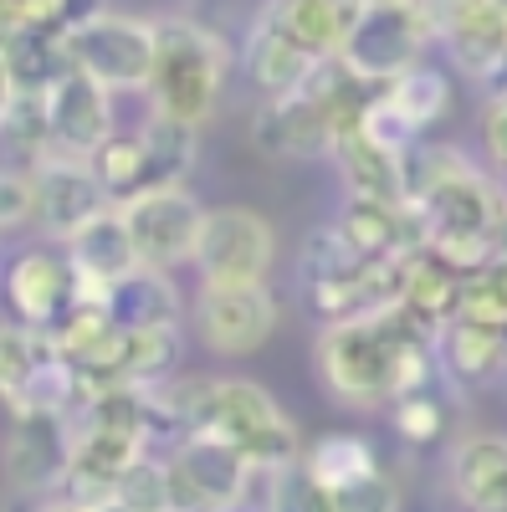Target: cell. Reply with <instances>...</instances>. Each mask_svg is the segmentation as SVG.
<instances>
[{
  "mask_svg": "<svg viewBox=\"0 0 507 512\" xmlns=\"http://www.w3.org/2000/svg\"><path fill=\"white\" fill-rule=\"evenodd\" d=\"M451 492L467 512H507V441L472 436L451 456Z\"/></svg>",
  "mask_w": 507,
  "mask_h": 512,
  "instance_id": "44dd1931",
  "label": "cell"
},
{
  "mask_svg": "<svg viewBox=\"0 0 507 512\" xmlns=\"http://www.w3.org/2000/svg\"><path fill=\"white\" fill-rule=\"evenodd\" d=\"M313 62L318 57H308L303 47H292L282 31H272L257 16V26H251V36H246V72H251V82H257L267 98H282L292 88H303V77H308Z\"/></svg>",
  "mask_w": 507,
  "mask_h": 512,
  "instance_id": "cb8c5ba5",
  "label": "cell"
},
{
  "mask_svg": "<svg viewBox=\"0 0 507 512\" xmlns=\"http://www.w3.org/2000/svg\"><path fill=\"white\" fill-rule=\"evenodd\" d=\"M36 512H82V507H77V502H67V497H57V502H41Z\"/></svg>",
  "mask_w": 507,
  "mask_h": 512,
  "instance_id": "ab89813d",
  "label": "cell"
},
{
  "mask_svg": "<svg viewBox=\"0 0 507 512\" xmlns=\"http://www.w3.org/2000/svg\"><path fill=\"white\" fill-rule=\"evenodd\" d=\"M251 472L241 446L216 431H190L164 461V512H216L246 497Z\"/></svg>",
  "mask_w": 507,
  "mask_h": 512,
  "instance_id": "8992f818",
  "label": "cell"
},
{
  "mask_svg": "<svg viewBox=\"0 0 507 512\" xmlns=\"http://www.w3.org/2000/svg\"><path fill=\"white\" fill-rule=\"evenodd\" d=\"M113 134V93L98 77L62 67L47 82V144L62 154L88 159Z\"/></svg>",
  "mask_w": 507,
  "mask_h": 512,
  "instance_id": "7c38bea8",
  "label": "cell"
},
{
  "mask_svg": "<svg viewBox=\"0 0 507 512\" xmlns=\"http://www.w3.org/2000/svg\"><path fill=\"white\" fill-rule=\"evenodd\" d=\"M180 359V333L175 328H123V359H118V384H159L169 379Z\"/></svg>",
  "mask_w": 507,
  "mask_h": 512,
  "instance_id": "83f0119b",
  "label": "cell"
},
{
  "mask_svg": "<svg viewBox=\"0 0 507 512\" xmlns=\"http://www.w3.org/2000/svg\"><path fill=\"white\" fill-rule=\"evenodd\" d=\"M364 6H374V0H364Z\"/></svg>",
  "mask_w": 507,
  "mask_h": 512,
  "instance_id": "7bdbcfd3",
  "label": "cell"
},
{
  "mask_svg": "<svg viewBox=\"0 0 507 512\" xmlns=\"http://www.w3.org/2000/svg\"><path fill=\"white\" fill-rule=\"evenodd\" d=\"M195 323L216 354H257L277 328V297L267 292V282H200Z\"/></svg>",
  "mask_w": 507,
  "mask_h": 512,
  "instance_id": "9c48e42d",
  "label": "cell"
},
{
  "mask_svg": "<svg viewBox=\"0 0 507 512\" xmlns=\"http://www.w3.org/2000/svg\"><path fill=\"white\" fill-rule=\"evenodd\" d=\"M441 41L467 77L492 82L507 52L502 0H441Z\"/></svg>",
  "mask_w": 507,
  "mask_h": 512,
  "instance_id": "5bb4252c",
  "label": "cell"
},
{
  "mask_svg": "<svg viewBox=\"0 0 507 512\" xmlns=\"http://www.w3.org/2000/svg\"><path fill=\"white\" fill-rule=\"evenodd\" d=\"M333 164L344 175L349 195L364 200H385V205H405V180H400V154L395 149H379L364 128H338L333 134Z\"/></svg>",
  "mask_w": 507,
  "mask_h": 512,
  "instance_id": "ac0fdd59",
  "label": "cell"
},
{
  "mask_svg": "<svg viewBox=\"0 0 507 512\" xmlns=\"http://www.w3.org/2000/svg\"><path fill=\"white\" fill-rule=\"evenodd\" d=\"M190 262L200 267V282H267L277 262V231L246 205L205 210Z\"/></svg>",
  "mask_w": 507,
  "mask_h": 512,
  "instance_id": "ba28073f",
  "label": "cell"
},
{
  "mask_svg": "<svg viewBox=\"0 0 507 512\" xmlns=\"http://www.w3.org/2000/svg\"><path fill=\"white\" fill-rule=\"evenodd\" d=\"M415 333H431V328L415 323L400 303L379 308V313H359V318H338L318 338V374H323V384L338 400L385 405L390 400L395 354L410 344Z\"/></svg>",
  "mask_w": 507,
  "mask_h": 512,
  "instance_id": "7a4b0ae2",
  "label": "cell"
},
{
  "mask_svg": "<svg viewBox=\"0 0 507 512\" xmlns=\"http://www.w3.org/2000/svg\"><path fill=\"white\" fill-rule=\"evenodd\" d=\"M216 512H246V507H241V502H231V507H216Z\"/></svg>",
  "mask_w": 507,
  "mask_h": 512,
  "instance_id": "b9f144b4",
  "label": "cell"
},
{
  "mask_svg": "<svg viewBox=\"0 0 507 512\" xmlns=\"http://www.w3.org/2000/svg\"><path fill=\"white\" fill-rule=\"evenodd\" d=\"M487 277H492L497 297H502V303H507V262H487Z\"/></svg>",
  "mask_w": 507,
  "mask_h": 512,
  "instance_id": "f35d334b",
  "label": "cell"
},
{
  "mask_svg": "<svg viewBox=\"0 0 507 512\" xmlns=\"http://www.w3.org/2000/svg\"><path fill=\"white\" fill-rule=\"evenodd\" d=\"M57 354V344L31 323H0V400L16 405L31 374Z\"/></svg>",
  "mask_w": 507,
  "mask_h": 512,
  "instance_id": "d4e9b609",
  "label": "cell"
},
{
  "mask_svg": "<svg viewBox=\"0 0 507 512\" xmlns=\"http://www.w3.org/2000/svg\"><path fill=\"white\" fill-rule=\"evenodd\" d=\"M195 123H180V118H164V113H149V123L139 128V144H144V159H149V180H185V169L195 164Z\"/></svg>",
  "mask_w": 507,
  "mask_h": 512,
  "instance_id": "f546056e",
  "label": "cell"
},
{
  "mask_svg": "<svg viewBox=\"0 0 507 512\" xmlns=\"http://www.w3.org/2000/svg\"><path fill=\"white\" fill-rule=\"evenodd\" d=\"M267 477V512H333V487H323L303 461H287Z\"/></svg>",
  "mask_w": 507,
  "mask_h": 512,
  "instance_id": "4dcf8cb0",
  "label": "cell"
},
{
  "mask_svg": "<svg viewBox=\"0 0 507 512\" xmlns=\"http://www.w3.org/2000/svg\"><path fill=\"white\" fill-rule=\"evenodd\" d=\"M456 292H461V272L446 267L431 246H415V251L400 256V308L415 323H426L431 333L441 323H451L456 318Z\"/></svg>",
  "mask_w": 507,
  "mask_h": 512,
  "instance_id": "ffe728a7",
  "label": "cell"
},
{
  "mask_svg": "<svg viewBox=\"0 0 507 512\" xmlns=\"http://www.w3.org/2000/svg\"><path fill=\"white\" fill-rule=\"evenodd\" d=\"M21 221H31V180L0 169V231H11Z\"/></svg>",
  "mask_w": 507,
  "mask_h": 512,
  "instance_id": "e575fe53",
  "label": "cell"
},
{
  "mask_svg": "<svg viewBox=\"0 0 507 512\" xmlns=\"http://www.w3.org/2000/svg\"><path fill=\"white\" fill-rule=\"evenodd\" d=\"M6 292H11V308L21 313V323H31L41 333H52L82 297H88L77 267L67 262V251H52V246L21 251L11 277H6Z\"/></svg>",
  "mask_w": 507,
  "mask_h": 512,
  "instance_id": "4fadbf2b",
  "label": "cell"
},
{
  "mask_svg": "<svg viewBox=\"0 0 507 512\" xmlns=\"http://www.w3.org/2000/svg\"><path fill=\"white\" fill-rule=\"evenodd\" d=\"M88 169L98 175V185L108 190L113 205L129 200V195L144 190V185H154V180H149V159H144L139 134H108V139L88 154Z\"/></svg>",
  "mask_w": 507,
  "mask_h": 512,
  "instance_id": "f1b7e54d",
  "label": "cell"
},
{
  "mask_svg": "<svg viewBox=\"0 0 507 512\" xmlns=\"http://www.w3.org/2000/svg\"><path fill=\"white\" fill-rule=\"evenodd\" d=\"M379 103H385L410 134H426V128L446 113V103H451V77L446 72H436V67H405L400 77H390V82H379V93H374Z\"/></svg>",
  "mask_w": 507,
  "mask_h": 512,
  "instance_id": "603a6c76",
  "label": "cell"
},
{
  "mask_svg": "<svg viewBox=\"0 0 507 512\" xmlns=\"http://www.w3.org/2000/svg\"><path fill=\"white\" fill-rule=\"evenodd\" d=\"M118 210H123V226H129L144 267L169 272V267H180V262L195 256V241H200V226H205V205L180 180L144 185L129 200H118Z\"/></svg>",
  "mask_w": 507,
  "mask_h": 512,
  "instance_id": "52a82bcc",
  "label": "cell"
},
{
  "mask_svg": "<svg viewBox=\"0 0 507 512\" xmlns=\"http://www.w3.org/2000/svg\"><path fill=\"white\" fill-rule=\"evenodd\" d=\"M395 507H400V492L379 472H369L349 487H333V512H395Z\"/></svg>",
  "mask_w": 507,
  "mask_h": 512,
  "instance_id": "836d02e7",
  "label": "cell"
},
{
  "mask_svg": "<svg viewBox=\"0 0 507 512\" xmlns=\"http://www.w3.org/2000/svg\"><path fill=\"white\" fill-rule=\"evenodd\" d=\"M200 431H216L231 446H241L257 472H277V466L303 456V441H298L292 415L251 379H210V400H205V415H200Z\"/></svg>",
  "mask_w": 507,
  "mask_h": 512,
  "instance_id": "3957f363",
  "label": "cell"
},
{
  "mask_svg": "<svg viewBox=\"0 0 507 512\" xmlns=\"http://www.w3.org/2000/svg\"><path fill=\"white\" fill-rule=\"evenodd\" d=\"M118 502H129L139 512H164V461L139 456L129 472L118 477Z\"/></svg>",
  "mask_w": 507,
  "mask_h": 512,
  "instance_id": "d6a6232c",
  "label": "cell"
},
{
  "mask_svg": "<svg viewBox=\"0 0 507 512\" xmlns=\"http://www.w3.org/2000/svg\"><path fill=\"white\" fill-rule=\"evenodd\" d=\"M21 31V21H16V11H11V0H0V41H11Z\"/></svg>",
  "mask_w": 507,
  "mask_h": 512,
  "instance_id": "74e56055",
  "label": "cell"
},
{
  "mask_svg": "<svg viewBox=\"0 0 507 512\" xmlns=\"http://www.w3.org/2000/svg\"><path fill=\"white\" fill-rule=\"evenodd\" d=\"M226 72H231V47L221 31H210L205 21L190 16L154 21V67L144 82L154 113L200 128L221 103Z\"/></svg>",
  "mask_w": 507,
  "mask_h": 512,
  "instance_id": "6da1fadb",
  "label": "cell"
},
{
  "mask_svg": "<svg viewBox=\"0 0 507 512\" xmlns=\"http://www.w3.org/2000/svg\"><path fill=\"white\" fill-rule=\"evenodd\" d=\"M62 57L67 67L98 77L108 93H139L154 67V21L103 6L62 26Z\"/></svg>",
  "mask_w": 507,
  "mask_h": 512,
  "instance_id": "5b68a950",
  "label": "cell"
},
{
  "mask_svg": "<svg viewBox=\"0 0 507 512\" xmlns=\"http://www.w3.org/2000/svg\"><path fill=\"white\" fill-rule=\"evenodd\" d=\"M482 144H487L492 164L507 175V88L487 103V118H482Z\"/></svg>",
  "mask_w": 507,
  "mask_h": 512,
  "instance_id": "d590c367",
  "label": "cell"
},
{
  "mask_svg": "<svg viewBox=\"0 0 507 512\" xmlns=\"http://www.w3.org/2000/svg\"><path fill=\"white\" fill-rule=\"evenodd\" d=\"M251 144L272 159H323L333 149V123L308 93L267 98V108L251 118Z\"/></svg>",
  "mask_w": 507,
  "mask_h": 512,
  "instance_id": "9a60e30c",
  "label": "cell"
},
{
  "mask_svg": "<svg viewBox=\"0 0 507 512\" xmlns=\"http://www.w3.org/2000/svg\"><path fill=\"white\" fill-rule=\"evenodd\" d=\"M88 512H139V507H129V502H118V497H113V502H103V507H88Z\"/></svg>",
  "mask_w": 507,
  "mask_h": 512,
  "instance_id": "60d3db41",
  "label": "cell"
},
{
  "mask_svg": "<svg viewBox=\"0 0 507 512\" xmlns=\"http://www.w3.org/2000/svg\"><path fill=\"white\" fill-rule=\"evenodd\" d=\"M298 461L308 466V472H313L323 487H349V482H359V477L379 472L374 446H369L364 436H349V431H333V436L313 441Z\"/></svg>",
  "mask_w": 507,
  "mask_h": 512,
  "instance_id": "484cf974",
  "label": "cell"
},
{
  "mask_svg": "<svg viewBox=\"0 0 507 512\" xmlns=\"http://www.w3.org/2000/svg\"><path fill=\"white\" fill-rule=\"evenodd\" d=\"M359 11H364V0H267L262 21L282 31L292 47H303L308 57H338Z\"/></svg>",
  "mask_w": 507,
  "mask_h": 512,
  "instance_id": "e0dca14e",
  "label": "cell"
},
{
  "mask_svg": "<svg viewBox=\"0 0 507 512\" xmlns=\"http://www.w3.org/2000/svg\"><path fill=\"white\" fill-rule=\"evenodd\" d=\"M11 436L0 446L6 477L21 492H62L72 466V420L52 410H11Z\"/></svg>",
  "mask_w": 507,
  "mask_h": 512,
  "instance_id": "8fae6325",
  "label": "cell"
},
{
  "mask_svg": "<svg viewBox=\"0 0 507 512\" xmlns=\"http://www.w3.org/2000/svg\"><path fill=\"white\" fill-rule=\"evenodd\" d=\"M436 344H441V364L456 384L467 390H482V384L497 379V369L507 364V349H502V333L487 328V323H472V318H451L436 328Z\"/></svg>",
  "mask_w": 507,
  "mask_h": 512,
  "instance_id": "7402d4cb",
  "label": "cell"
},
{
  "mask_svg": "<svg viewBox=\"0 0 507 512\" xmlns=\"http://www.w3.org/2000/svg\"><path fill=\"white\" fill-rule=\"evenodd\" d=\"M26 180H31V221H41L52 241H67L82 221H93L103 205H113L88 159L62 149H41Z\"/></svg>",
  "mask_w": 507,
  "mask_h": 512,
  "instance_id": "30bf717a",
  "label": "cell"
},
{
  "mask_svg": "<svg viewBox=\"0 0 507 512\" xmlns=\"http://www.w3.org/2000/svg\"><path fill=\"white\" fill-rule=\"evenodd\" d=\"M436 36H441V0H374V6L359 11L338 57L379 88V82L415 67L426 41H436Z\"/></svg>",
  "mask_w": 507,
  "mask_h": 512,
  "instance_id": "277c9868",
  "label": "cell"
},
{
  "mask_svg": "<svg viewBox=\"0 0 507 512\" xmlns=\"http://www.w3.org/2000/svg\"><path fill=\"white\" fill-rule=\"evenodd\" d=\"M62 251H67V262L77 267L82 292H88V297H98V292H103L108 282H118V277H129L134 267H144L139 251H134L129 226H123V210H118V205H103L93 221H82V226L62 241Z\"/></svg>",
  "mask_w": 507,
  "mask_h": 512,
  "instance_id": "2e32d148",
  "label": "cell"
},
{
  "mask_svg": "<svg viewBox=\"0 0 507 512\" xmlns=\"http://www.w3.org/2000/svg\"><path fill=\"white\" fill-rule=\"evenodd\" d=\"M103 313L118 328H175L180 323V292L159 267H134L129 277H118L98 292Z\"/></svg>",
  "mask_w": 507,
  "mask_h": 512,
  "instance_id": "d6986e66",
  "label": "cell"
},
{
  "mask_svg": "<svg viewBox=\"0 0 507 512\" xmlns=\"http://www.w3.org/2000/svg\"><path fill=\"white\" fill-rule=\"evenodd\" d=\"M303 287H328V282H354L364 277L374 262L364 251H354V241L338 231V226H318L308 241H303Z\"/></svg>",
  "mask_w": 507,
  "mask_h": 512,
  "instance_id": "4316f807",
  "label": "cell"
},
{
  "mask_svg": "<svg viewBox=\"0 0 507 512\" xmlns=\"http://www.w3.org/2000/svg\"><path fill=\"white\" fill-rule=\"evenodd\" d=\"M11 98H16V72H11V57H6V41H0V123L11 113Z\"/></svg>",
  "mask_w": 507,
  "mask_h": 512,
  "instance_id": "8d00e7d4",
  "label": "cell"
},
{
  "mask_svg": "<svg viewBox=\"0 0 507 512\" xmlns=\"http://www.w3.org/2000/svg\"><path fill=\"white\" fill-rule=\"evenodd\" d=\"M395 431H400L405 441H415V446H431V441L446 431V405H441L436 395H426V390L395 400Z\"/></svg>",
  "mask_w": 507,
  "mask_h": 512,
  "instance_id": "1f68e13d",
  "label": "cell"
}]
</instances>
